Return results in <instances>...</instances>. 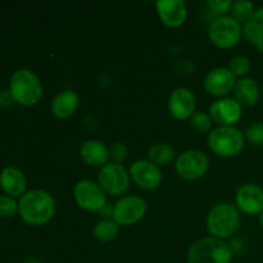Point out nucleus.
Masks as SVG:
<instances>
[{
    "instance_id": "24",
    "label": "nucleus",
    "mask_w": 263,
    "mask_h": 263,
    "mask_svg": "<svg viewBox=\"0 0 263 263\" xmlns=\"http://www.w3.org/2000/svg\"><path fill=\"white\" fill-rule=\"evenodd\" d=\"M254 12V5L253 3L249 0H238V2L233 3V7L230 9L231 17L239 23H246L253 17Z\"/></svg>"
},
{
    "instance_id": "6",
    "label": "nucleus",
    "mask_w": 263,
    "mask_h": 263,
    "mask_svg": "<svg viewBox=\"0 0 263 263\" xmlns=\"http://www.w3.org/2000/svg\"><path fill=\"white\" fill-rule=\"evenodd\" d=\"M241 36V25L231 15H221L215 18L208 27V37L211 43L221 49L235 46L240 41Z\"/></svg>"
},
{
    "instance_id": "5",
    "label": "nucleus",
    "mask_w": 263,
    "mask_h": 263,
    "mask_svg": "<svg viewBox=\"0 0 263 263\" xmlns=\"http://www.w3.org/2000/svg\"><path fill=\"white\" fill-rule=\"evenodd\" d=\"M207 141L216 156L231 158L243 151L246 136L236 126H217L210 131Z\"/></svg>"
},
{
    "instance_id": "11",
    "label": "nucleus",
    "mask_w": 263,
    "mask_h": 263,
    "mask_svg": "<svg viewBox=\"0 0 263 263\" xmlns=\"http://www.w3.org/2000/svg\"><path fill=\"white\" fill-rule=\"evenodd\" d=\"M130 177L135 185L143 190H154L159 187L163 180L161 168L149 159H138L130 167Z\"/></svg>"
},
{
    "instance_id": "33",
    "label": "nucleus",
    "mask_w": 263,
    "mask_h": 263,
    "mask_svg": "<svg viewBox=\"0 0 263 263\" xmlns=\"http://www.w3.org/2000/svg\"><path fill=\"white\" fill-rule=\"evenodd\" d=\"M258 216H259V223H261V226L263 228V211L261 213H259Z\"/></svg>"
},
{
    "instance_id": "9",
    "label": "nucleus",
    "mask_w": 263,
    "mask_h": 263,
    "mask_svg": "<svg viewBox=\"0 0 263 263\" xmlns=\"http://www.w3.org/2000/svg\"><path fill=\"white\" fill-rule=\"evenodd\" d=\"M73 197L77 205L86 212H102L107 205V194L98 182L81 180L74 185Z\"/></svg>"
},
{
    "instance_id": "23",
    "label": "nucleus",
    "mask_w": 263,
    "mask_h": 263,
    "mask_svg": "<svg viewBox=\"0 0 263 263\" xmlns=\"http://www.w3.org/2000/svg\"><path fill=\"white\" fill-rule=\"evenodd\" d=\"M120 231V225L116 223L112 218H103L95 223L92 229V236L99 243H109L115 240Z\"/></svg>"
},
{
    "instance_id": "7",
    "label": "nucleus",
    "mask_w": 263,
    "mask_h": 263,
    "mask_svg": "<svg viewBox=\"0 0 263 263\" xmlns=\"http://www.w3.org/2000/svg\"><path fill=\"white\" fill-rule=\"evenodd\" d=\"M130 174L121 163L108 162L98 174V184L105 194L122 197L130 187Z\"/></svg>"
},
{
    "instance_id": "4",
    "label": "nucleus",
    "mask_w": 263,
    "mask_h": 263,
    "mask_svg": "<svg viewBox=\"0 0 263 263\" xmlns=\"http://www.w3.org/2000/svg\"><path fill=\"white\" fill-rule=\"evenodd\" d=\"M9 91L18 104L31 107L43 98V85L35 72L28 68L17 69L9 81Z\"/></svg>"
},
{
    "instance_id": "28",
    "label": "nucleus",
    "mask_w": 263,
    "mask_h": 263,
    "mask_svg": "<svg viewBox=\"0 0 263 263\" xmlns=\"http://www.w3.org/2000/svg\"><path fill=\"white\" fill-rule=\"evenodd\" d=\"M246 140L252 145H263V122L252 123L246 130Z\"/></svg>"
},
{
    "instance_id": "13",
    "label": "nucleus",
    "mask_w": 263,
    "mask_h": 263,
    "mask_svg": "<svg viewBox=\"0 0 263 263\" xmlns=\"http://www.w3.org/2000/svg\"><path fill=\"white\" fill-rule=\"evenodd\" d=\"M235 84V74L230 71V68H226V67H217V68L211 69L203 82L208 94L220 98H225L229 92L233 91Z\"/></svg>"
},
{
    "instance_id": "34",
    "label": "nucleus",
    "mask_w": 263,
    "mask_h": 263,
    "mask_svg": "<svg viewBox=\"0 0 263 263\" xmlns=\"http://www.w3.org/2000/svg\"><path fill=\"white\" fill-rule=\"evenodd\" d=\"M262 95H263V86H262Z\"/></svg>"
},
{
    "instance_id": "32",
    "label": "nucleus",
    "mask_w": 263,
    "mask_h": 263,
    "mask_svg": "<svg viewBox=\"0 0 263 263\" xmlns=\"http://www.w3.org/2000/svg\"><path fill=\"white\" fill-rule=\"evenodd\" d=\"M25 263H43V262H41L40 259H37V258H28Z\"/></svg>"
},
{
    "instance_id": "14",
    "label": "nucleus",
    "mask_w": 263,
    "mask_h": 263,
    "mask_svg": "<svg viewBox=\"0 0 263 263\" xmlns=\"http://www.w3.org/2000/svg\"><path fill=\"white\" fill-rule=\"evenodd\" d=\"M197 100L194 92L187 87H177L171 92L168 98V110L176 120L184 121L192 117L195 113Z\"/></svg>"
},
{
    "instance_id": "30",
    "label": "nucleus",
    "mask_w": 263,
    "mask_h": 263,
    "mask_svg": "<svg viewBox=\"0 0 263 263\" xmlns=\"http://www.w3.org/2000/svg\"><path fill=\"white\" fill-rule=\"evenodd\" d=\"M109 157L110 159H112V162L122 164V162L125 161L126 157H127V146L123 143L117 141V143H115L109 148Z\"/></svg>"
},
{
    "instance_id": "10",
    "label": "nucleus",
    "mask_w": 263,
    "mask_h": 263,
    "mask_svg": "<svg viewBox=\"0 0 263 263\" xmlns=\"http://www.w3.org/2000/svg\"><path fill=\"white\" fill-rule=\"evenodd\" d=\"M146 213V202L139 195H125L115 203L112 218L120 226H131L139 222Z\"/></svg>"
},
{
    "instance_id": "2",
    "label": "nucleus",
    "mask_w": 263,
    "mask_h": 263,
    "mask_svg": "<svg viewBox=\"0 0 263 263\" xmlns=\"http://www.w3.org/2000/svg\"><path fill=\"white\" fill-rule=\"evenodd\" d=\"M207 230L213 238L222 239L230 238L240 225V212L233 203H218L213 205L207 215L205 220Z\"/></svg>"
},
{
    "instance_id": "25",
    "label": "nucleus",
    "mask_w": 263,
    "mask_h": 263,
    "mask_svg": "<svg viewBox=\"0 0 263 263\" xmlns=\"http://www.w3.org/2000/svg\"><path fill=\"white\" fill-rule=\"evenodd\" d=\"M251 59L248 58L247 55H235L230 62V71L235 74V77H246V74L251 71Z\"/></svg>"
},
{
    "instance_id": "8",
    "label": "nucleus",
    "mask_w": 263,
    "mask_h": 263,
    "mask_svg": "<svg viewBox=\"0 0 263 263\" xmlns=\"http://www.w3.org/2000/svg\"><path fill=\"white\" fill-rule=\"evenodd\" d=\"M210 168V158L198 149H189L180 154L175 161V170L181 179L192 181L200 179Z\"/></svg>"
},
{
    "instance_id": "18",
    "label": "nucleus",
    "mask_w": 263,
    "mask_h": 263,
    "mask_svg": "<svg viewBox=\"0 0 263 263\" xmlns=\"http://www.w3.org/2000/svg\"><path fill=\"white\" fill-rule=\"evenodd\" d=\"M80 156L85 163L92 167H103L110 159L109 149L99 140L84 141L80 146Z\"/></svg>"
},
{
    "instance_id": "3",
    "label": "nucleus",
    "mask_w": 263,
    "mask_h": 263,
    "mask_svg": "<svg viewBox=\"0 0 263 263\" xmlns=\"http://www.w3.org/2000/svg\"><path fill=\"white\" fill-rule=\"evenodd\" d=\"M187 263H231L233 248L222 239H199L190 246L186 254Z\"/></svg>"
},
{
    "instance_id": "21",
    "label": "nucleus",
    "mask_w": 263,
    "mask_h": 263,
    "mask_svg": "<svg viewBox=\"0 0 263 263\" xmlns=\"http://www.w3.org/2000/svg\"><path fill=\"white\" fill-rule=\"evenodd\" d=\"M241 32L247 41L256 45L258 51L263 53V7L256 9L253 17L243 23Z\"/></svg>"
},
{
    "instance_id": "31",
    "label": "nucleus",
    "mask_w": 263,
    "mask_h": 263,
    "mask_svg": "<svg viewBox=\"0 0 263 263\" xmlns=\"http://www.w3.org/2000/svg\"><path fill=\"white\" fill-rule=\"evenodd\" d=\"M13 102V97L10 91L0 90V107H9Z\"/></svg>"
},
{
    "instance_id": "1",
    "label": "nucleus",
    "mask_w": 263,
    "mask_h": 263,
    "mask_svg": "<svg viewBox=\"0 0 263 263\" xmlns=\"http://www.w3.org/2000/svg\"><path fill=\"white\" fill-rule=\"evenodd\" d=\"M21 218L31 226H41L49 222L55 213V200L50 193L33 189L26 192L18 202Z\"/></svg>"
},
{
    "instance_id": "22",
    "label": "nucleus",
    "mask_w": 263,
    "mask_h": 263,
    "mask_svg": "<svg viewBox=\"0 0 263 263\" xmlns=\"http://www.w3.org/2000/svg\"><path fill=\"white\" fill-rule=\"evenodd\" d=\"M175 157H176V152H175V149L167 143L154 144L153 146L149 148L148 152L149 161L158 167L170 164L171 162H174Z\"/></svg>"
},
{
    "instance_id": "15",
    "label": "nucleus",
    "mask_w": 263,
    "mask_h": 263,
    "mask_svg": "<svg viewBox=\"0 0 263 263\" xmlns=\"http://www.w3.org/2000/svg\"><path fill=\"white\" fill-rule=\"evenodd\" d=\"M235 204L248 216H256L263 211V189L257 184H244L238 189Z\"/></svg>"
},
{
    "instance_id": "27",
    "label": "nucleus",
    "mask_w": 263,
    "mask_h": 263,
    "mask_svg": "<svg viewBox=\"0 0 263 263\" xmlns=\"http://www.w3.org/2000/svg\"><path fill=\"white\" fill-rule=\"evenodd\" d=\"M18 212V203L9 195H0V217L10 218Z\"/></svg>"
},
{
    "instance_id": "29",
    "label": "nucleus",
    "mask_w": 263,
    "mask_h": 263,
    "mask_svg": "<svg viewBox=\"0 0 263 263\" xmlns=\"http://www.w3.org/2000/svg\"><path fill=\"white\" fill-rule=\"evenodd\" d=\"M205 5L211 12L216 13L218 14V17H221V15H228L226 13L230 12L233 2L231 0H208Z\"/></svg>"
},
{
    "instance_id": "17",
    "label": "nucleus",
    "mask_w": 263,
    "mask_h": 263,
    "mask_svg": "<svg viewBox=\"0 0 263 263\" xmlns=\"http://www.w3.org/2000/svg\"><path fill=\"white\" fill-rule=\"evenodd\" d=\"M80 98L74 90L67 89L58 92L51 102V113L59 120H67L76 113Z\"/></svg>"
},
{
    "instance_id": "12",
    "label": "nucleus",
    "mask_w": 263,
    "mask_h": 263,
    "mask_svg": "<svg viewBox=\"0 0 263 263\" xmlns=\"http://www.w3.org/2000/svg\"><path fill=\"white\" fill-rule=\"evenodd\" d=\"M243 115V107L234 98H220L210 107V116L218 126H234Z\"/></svg>"
},
{
    "instance_id": "26",
    "label": "nucleus",
    "mask_w": 263,
    "mask_h": 263,
    "mask_svg": "<svg viewBox=\"0 0 263 263\" xmlns=\"http://www.w3.org/2000/svg\"><path fill=\"white\" fill-rule=\"evenodd\" d=\"M212 118L208 113L202 112V110H198L194 115L190 117V125L198 133H207L211 131L212 128Z\"/></svg>"
},
{
    "instance_id": "16",
    "label": "nucleus",
    "mask_w": 263,
    "mask_h": 263,
    "mask_svg": "<svg viewBox=\"0 0 263 263\" xmlns=\"http://www.w3.org/2000/svg\"><path fill=\"white\" fill-rule=\"evenodd\" d=\"M159 20L167 27H180L187 17V7L184 0H158L156 3Z\"/></svg>"
},
{
    "instance_id": "19",
    "label": "nucleus",
    "mask_w": 263,
    "mask_h": 263,
    "mask_svg": "<svg viewBox=\"0 0 263 263\" xmlns=\"http://www.w3.org/2000/svg\"><path fill=\"white\" fill-rule=\"evenodd\" d=\"M27 181L25 174L17 167H5L0 174V187L9 197H22L25 194Z\"/></svg>"
},
{
    "instance_id": "20",
    "label": "nucleus",
    "mask_w": 263,
    "mask_h": 263,
    "mask_svg": "<svg viewBox=\"0 0 263 263\" xmlns=\"http://www.w3.org/2000/svg\"><path fill=\"white\" fill-rule=\"evenodd\" d=\"M234 99L241 107H253L258 103L261 97V90L258 84L251 77H243L238 80L234 87Z\"/></svg>"
}]
</instances>
